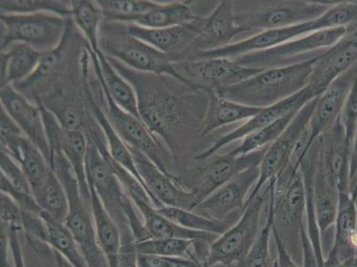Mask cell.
<instances>
[{"instance_id": "7c38bea8", "label": "cell", "mask_w": 357, "mask_h": 267, "mask_svg": "<svg viewBox=\"0 0 357 267\" xmlns=\"http://www.w3.org/2000/svg\"><path fill=\"white\" fill-rule=\"evenodd\" d=\"M317 99L310 100L301 107L284 132L268 146L259 166V177L257 183L250 193L246 203L257 195L269 182L277 181L291 164L298 142L307 129Z\"/></svg>"}, {"instance_id": "6da1fadb", "label": "cell", "mask_w": 357, "mask_h": 267, "mask_svg": "<svg viewBox=\"0 0 357 267\" xmlns=\"http://www.w3.org/2000/svg\"><path fill=\"white\" fill-rule=\"evenodd\" d=\"M106 57L134 87L142 122L163 140L173 154L191 136H200L208 104L206 92L177 80L173 86L165 81L164 75L139 73L114 58Z\"/></svg>"}, {"instance_id": "ab89813d", "label": "cell", "mask_w": 357, "mask_h": 267, "mask_svg": "<svg viewBox=\"0 0 357 267\" xmlns=\"http://www.w3.org/2000/svg\"><path fill=\"white\" fill-rule=\"evenodd\" d=\"M298 110H293L275 122L266 126L265 128L246 136L243 139L241 144L231 150V152L238 156L245 155L268 147L284 132Z\"/></svg>"}, {"instance_id": "d590c367", "label": "cell", "mask_w": 357, "mask_h": 267, "mask_svg": "<svg viewBox=\"0 0 357 267\" xmlns=\"http://www.w3.org/2000/svg\"><path fill=\"white\" fill-rule=\"evenodd\" d=\"M71 17L75 24L89 41V48L95 53L100 50L99 34L103 17L102 11L97 2L87 0H74L70 1Z\"/></svg>"}, {"instance_id": "4fadbf2b", "label": "cell", "mask_w": 357, "mask_h": 267, "mask_svg": "<svg viewBox=\"0 0 357 267\" xmlns=\"http://www.w3.org/2000/svg\"><path fill=\"white\" fill-rule=\"evenodd\" d=\"M130 151L139 177L144 182L158 208L165 206L194 210L201 203L199 195L190 188H185L180 179L165 173L137 150L130 149Z\"/></svg>"}, {"instance_id": "60d3db41", "label": "cell", "mask_w": 357, "mask_h": 267, "mask_svg": "<svg viewBox=\"0 0 357 267\" xmlns=\"http://www.w3.org/2000/svg\"><path fill=\"white\" fill-rule=\"evenodd\" d=\"M0 10L3 15L50 13L65 18L70 17L73 14L70 2L58 1V0H1Z\"/></svg>"}, {"instance_id": "b9f144b4", "label": "cell", "mask_w": 357, "mask_h": 267, "mask_svg": "<svg viewBox=\"0 0 357 267\" xmlns=\"http://www.w3.org/2000/svg\"><path fill=\"white\" fill-rule=\"evenodd\" d=\"M274 224L273 204L269 198L268 212L267 222L261 228L257 240L250 250L248 255L240 263L241 267H273L271 250H269V240L272 233Z\"/></svg>"}, {"instance_id": "74e56055", "label": "cell", "mask_w": 357, "mask_h": 267, "mask_svg": "<svg viewBox=\"0 0 357 267\" xmlns=\"http://www.w3.org/2000/svg\"><path fill=\"white\" fill-rule=\"evenodd\" d=\"M196 240L183 239H148L135 242L138 254L155 255L171 259H191L199 261L194 252V244Z\"/></svg>"}, {"instance_id": "f6af8a7d", "label": "cell", "mask_w": 357, "mask_h": 267, "mask_svg": "<svg viewBox=\"0 0 357 267\" xmlns=\"http://www.w3.org/2000/svg\"><path fill=\"white\" fill-rule=\"evenodd\" d=\"M0 168H1L0 174L8 179L13 187L22 193L33 195L30 184H29L20 164L3 152L0 155Z\"/></svg>"}, {"instance_id": "11a10c76", "label": "cell", "mask_w": 357, "mask_h": 267, "mask_svg": "<svg viewBox=\"0 0 357 267\" xmlns=\"http://www.w3.org/2000/svg\"><path fill=\"white\" fill-rule=\"evenodd\" d=\"M350 194H351V196H352L353 200H354V203H355L356 208V210H357V187Z\"/></svg>"}, {"instance_id": "ac0fdd59", "label": "cell", "mask_w": 357, "mask_h": 267, "mask_svg": "<svg viewBox=\"0 0 357 267\" xmlns=\"http://www.w3.org/2000/svg\"><path fill=\"white\" fill-rule=\"evenodd\" d=\"M1 107L17 124L22 133L51 164V149L40 104L36 106L11 85L0 87Z\"/></svg>"}, {"instance_id": "d6986e66", "label": "cell", "mask_w": 357, "mask_h": 267, "mask_svg": "<svg viewBox=\"0 0 357 267\" xmlns=\"http://www.w3.org/2000/svg\"><path fill=\"white\" fill-rule=\"evenodd\" d=\"M268 147L238 156L231 151L227 154L217 152L203 161L206 164L200 169L197 175L199 180L191 190L197 193L202 201L236 175L255 166H259Z\"/></svg>"}, {"instance_id": "836d02e7", "label": "cell", "mask_w": 357, "mask_h": 267, "mask_svg": "<svg viewBox=\"0 0 357 267\" xmlns=\"http://www.w3.org/2000/svg\"><path fill=\"white\" fill-rule=\"evenodd\" d=\"M34 197L41 208V215L54 222L64 224L69 212V200L63 183L53 168H51L43 187Z\"/></svg>"}, {"instance_id": "484cf974", "label": "cell", "mask_w": 357, "mask_h": 267, "mask_svg": "<svg viewBox=\"0 0 357 267\" xmlns=\"http://www.w3.org/2000/svg\"><path fill=\"white\" fill-rule=\"evenodd\" d=\"M134 204L141 214L142 222H144L149 238L191 240L212 244L220 237L216 234L197 232V231L189 230L178 226L159 213L157 208H155L153 205L146 203V201H139V203Z\"/></svg>"}, {"instance_id": "f35d334b", "label": "cell", "mask_w": 357, "mask_h": 267, "mask_svg": "<svg viewBox=\"0 0 357 267\" xmlns=\"http://www.w3.org/2000/svg\"><path fill=\"white\" fill-rule=\"evenodd\" d=\"M108 22L132 24L135 19L152 10L158 3L148 0H99L96 1Z\"/></svg>"}, {"instance_id": "2e32d148", "label": "cell", "mask_w": 357, "mask_h": 267, "mask_svg": "<svg viewBox=\"0 0 357 267\" xmlns=\"http://www.w3.org/2000/svg\"><path fill=\"white\" fill-rule=\"evenodd\" d=\"M357 64V24L332 48L318 55L313 65L308 87L319 96L333 81Z\"/></svg>"}, {"instance_id": "5b68a950", "label": "cell", "mask_w": 357, "mask_h": 267, "mask_svg": "<svg viewBox=\"0 0 357 267\" xmlns=\"http://www.w3.org/2000/svg\"><path fill=\"white\" fill-rule=\"evenodd\" d=\"M335 1H235L236 24L246 32L291 27L317 20Z\"/></svg>"}, {"instance_id": "cb8c5ba5", "label": "cell", "mask_w": 357, "mask_h": 267, "mask_svg": "<svg viewBox=\"0 0 357 267\" xmlns=\"http://www.w3.org/2000/svg\"><path fill=\"white\" fill-rule=\"evenodd\" d=\"M89 50L102 89L109 94L120 108L141 119L137 94L134 87L110 64L102 51L99 50L95 53L90 48Z\"/></svg>"}, {"instance_id": "f546056e", "label": "cell", "mask_w": 357, "mask_h": 267, "mask_svg": "<svg viewBox=\"0 0 357 267\" xmlns=\"http://www.w3.org/2000/svg\"><path fill=\"white\" fill-rule=\"evenodd\" d=\"M87 97L90 101L91 108H92V112L93 113V116L96 117V120L98 125L100 127V129L102 130L103 138H105L107 141V148H108L109 154L110 157L112 158L113 161H116V164L122 166L123 168H125L126 171H129L130 173L134 175L136 178L138 179L139 182L144 187H146L144 182L142 181L141 177H139V172L137 171V168H136L134 158H132V152L130 151L128 146L126 145V143L123 141L121 138L119 136V134L116 133L114 128L112 125V123L109 122L108 117H107L105 110L97 103L95 101V99L93 97V94H91L89 87H87ZM149 195L151 194H149ZM153 200V198H152ZM154 201V200H153ZM154 203L155 207H157V204Z\"/></svg>"}, {"instance_id": "e0dca14e", "label": "cell", "mask_w": 357, "mask_h": 267, "mask_svg": "<svg viewBox=\"0 0 357 267\" xmlns=\"http://www.w3.org/2000/svg\"><path fill=\"white\" fill-rule=\"evenodd\" d=\"M259 177V166L246 169L204 199L193 211L213 220L226 219L236 211L243 212L250 191Z\"/></svg>"}, {"instance_id": "c3c4849f", "label": "cell", "mask_w": 357, "mask_h": 267, "mask_svg": "<svg viewBox=\"0 0 357 267\" xmlns=\"http://www.w3.org/2000/svg\"><path fill=\"white\" fill-rule=\"evenodd\" d=\"M3 226L6 228V233H8V247H10L15 267H25L24 259H22L20 240H19V231L20 230L16 229V228Z\"/></svg>"}, {"instance_id": "7bdbcfd3", "label": "cell", "mask_w": 357, "mask_h": 267, "mask_svg": "<svg viewBox=\"0 0 357 267\" xmlns=\"http://www.w3.org/2000/svg\"><path fill=\"white\" fill-rule=\"evenodd\" d=\"M24 134L11 117L1 107L0 112V145L1 152L10 156L16 162H20L21 148Z\"/></svg>"}, {"instance_id": "603a6c76", "label": "cell", "mask_w": 357, "mask_h": 267, "mask_svg": "<svg viewBox=\"0 0 357 267\" xmlns=\"http://www.w3.org/2000/svg\"><path fill=\"white\" fill-rule=\"evenodd\" d=\"M319 139V158L328 178L335 184L340 193H349L351 148L340 117L333 128Z\"/></svg>"}, {"instance_id": "7a4b0ae2", "label": "cell", "mask_w": 357, "mask_h": 267, "mask_svg": "<svg viewBox=\"0 0 357 267\" xmlns=\"http://www.w3.org/2000/svg\"><path fill=\"white\" fill-rule=\"evenodd\" d=\"M317 57L288 66L264 70L242 82L215 91L234 102L267 108L307 87Z\"/></svg>"}, {"instance_id": "4316f807", "label": "cell", "mask_w": 357, "mask_h": 267, "mask_svg": "<svg viewBox=\"0 0 357 267\" xmlns=\"http://www.w3.org/2000/svg\"><path fill=\"white\" fill-rule=\"evenodd\" d=\"M91 210L95 223L97 242L109 267H119V257L122 247V234L118 224L107 211L96 189L89 185Z\"/></svg>"}, {"instance_id": "ba28073f", "label": "cell", "mask_w": 357, "mask_h": 267, "mask_svg": "<svg viewBox=\"0 0 357 267\" xmlns=\"http://www.w3.org/2000/svg\"><path fill=\"white\" fill-rule=\"evenodd\" d=\"M1 22V51L15 43H24L34 50L45 52L59 47L66 36L68 18L50 14L37 13L28 15H0Z\"/></svg>"}, {"instance_id": "1f68e13d", "label": "cell", "mask_w": 357, "mask_h": 267, "mask_svg": "<svg viewBox=\"0 0 357 267\" xmlns=\"http://www.w3.org/2000/svg\"><path fill=\"white\" fill-rule=\"evenodd\" d=\"M157 210L168 219L187 229L213 233L219 236H222L233 224L238 222L242 215V211H236L226 219L213 220L193 210H183V208L165 206L157 208Z\"/></svg>"}, {"instance_id": "44dd1931", "label": "cell", "mask_w": 357, "mask_h": 267, "mask_svg": "<svg viewBox=\"0 0 357 267\" xmlns=\"http://www.w3.org/2000/svg\"><path fill=\"white\" fill-rule=\"evenodd\" d=\"M313 21L305 22L291 27L275 29L258 32L245 40L234 42L233 44L218 50L197 52L191 55L187 60L210 59V58H229L235 59L243 55L255 53L269 48L278 47L285 42L312 34Z\"/></svg>"}, {"instance_id": "d4e9b609", "label": "cell", "mask_w": 357, "mask_h": 267, "mask_svg": "<svg viewBox=\"0 0 357 267\" xmlns=\"http://www.w3.org/2000/svg\"><path fill=\"white\" fill-rule=\"evenodd\" d=\"M206 93L208 94V104L200 129L201 138L209 136L222 127L248 120L263 109L234 102L220 96L215 90Z\"/></svg>"}, {"instance_id": "7dc6e473", "label": "cell", "mask_w": 357, "mask_h": 267, "mask_svg": "<svg viewBox=\"0 0 357 267\" xmlns=\"http://www.w3.org/2000/svg\"><path fill=\"white\" fill-rule=\"evenodd\" d=\"M185 260L186 259L138 254V267H176L184 263Z\"/></svg>"}, {"instance_id": "8992f818", "label": "cell", "mask_w": 357, "mask_h": 267, "mask_svg": "<svg viewBox=\"0 0 357 267\" xmlns=\"http://www.w3.org/2000/svg\"><path fill=\"white\" fill-rule=\"evenodd\" d=\"M99 48L106 57L121 62L130 69L167 75L180 81L171 57L126 34L120 22H107L100 25Z\"/></svg>"}, {"instance_id": "681fc988", "label": "cell", "mask_w": 357, "mask_h": 267, "mask_svg": "<svg viewBox=\"0 0 357 267\" xmlns=\"http://www.w3.org/2000/svg\"><path fill=\"white\" fill-rule=\"evenodd\" d=\"M272 234H273L278 252V259L275 260L273 267H298L297 263L287 252V247L282 243L280 237L274 228H272Z\"/></svg>"}, {"instance_id": "277c9868", "label": "cell", "mask_w": 357, "mask_h": 267, "mask_svg": "<svg viewBox=\"0 0 357 267\" xmlns=\"http://www.w3.org/2000/svg\"><path fill=\"white\" fill-rule=\"evenodd\" d=\"M50 167L63 183L69 200V212L64 226L79 246L87 265L89 267H109L97 242L91 204L84 201L79 180L63 152L52 151Z\"/></svg>"}, {"instance_id": "816d5d0a", "label": "cell", "mask_w": 357, "mask_h": 267, "mask_svg": "<svg viewBox=\"0 0 357 267\" xmlns=\"http://www.w3.org/2000/svg\"><path fill=\"white\" fill-rule=\"evenodd\" d=\"M324 267H357V255L352 256L340 262L333 254H328Z\"/></svg>"}, {"instance_id": "ffe728a7", "label": "cell", "mask_w": 357, "mask_h": 267, "mask_svg": "<svg viewBox=\"0 0 357 267\" xmlns=\"http://www.w3.org/2000/svg\"><path fill=\"white\" fill-rule=\"evenodd\" d=\"M316 97L317 96H314L312 91L307 87L301 91L300 93L290 97V99L282 101V102L267 107V108H263L261 112L256 114L252 118L246 120L238 128L220 136L216 142H214V144L210 145V147L193 156L192 159L197 162L206 161V159L217 154L220 150L226 147L228 145L232 144L233 142L243 139L251 134L265 128L266 126L275 122V120L282 118V117L293 112V110H300L305 104L310 102V100L316 99Z\"/></svg>"}, {"instance_id": "8fae6325", "label": "cell", "mask_w": 357, "mask_h": 267, "mask_svg": "<svg viewBox=\"0 0 357 267\" xmlns=\"http://www.w3.org/2000/svg\"><path fill=\"white\" fill-rule=\"evenodd\" d=\"M181 82L208 92L233 86L261 73V69L243 66L229 58L174 62Z\"/></svg>"}, {"instance_id": "f1b7e54d", "label": "cell", "mask_w": 357, "mask_h": 267, "mask_svg": "<svg viewBox=\"0 0 357 267\" xmlns=\"http://www.w3.org/2000/svg\"><path fill=\"white\" fill-rule=\"evenodd\" d=\"M40 52L24 43H15L1 51V87H13L28 79L34 73L41 57Z\"/></svg>"}, {"instance_id": "e575fe53", "label": "cell", "mask_w": 357, "mask_h": 267, "mask_svg": "<svg viewBox=\"0 0 357 267\" xmlns=\"http://www.w3.org/2000/svg\"><path fill=\"white\" fill-rule=\"evenodd\" d=\"M40 217L45 226L44 243L53 247L54 252L60 254L71 266L89 267L79 246L64 224L54 222L43 215Z\"/></svg>"}, {"instance_id": "3957f363", "label": "cell", "mask_w": 357, "mask_h": 267, "mask_svg": "<svg viewBox=\"0 0 357 267\" xmlns=\"http://www.w3.org/2000/svg\"><path fill=\"white\" fill-rule=\"evenodd\" d=\"M271 199L273 204V228L296 262H303V234L307 211V194L300 168L289 165L272 185ZM297 263V262H296Z\"/></svg>"}, {"instance_id": "8d00e7d4", "label": "cell", "mask_w": 357, "mask_h": 267, "mask_svg": "<svg viewBox=\"0 0 357 267\" xmlns=\"http://www.w3.org/2000/svg\"><path fill=\"white\" fill-rule=\"evenodd\" d=\"M20 164L34 196L41 190L51 167L45 156L27 138L22 141Z\"/></svg>"}, {"instance_id": "f907efd6", "label": "cell", "mask_w": 357, "mask_h": 267, "mask_svg": "<svg viewBox=\"0 0 357 267\" xmlns=\"http://www.w3.org/2000/svg\"><path fill=\"white\" fill-rule=\"evenodd\" d=\"M119 267H138L135 242L123 243L119 257Z\"/></svg>"}, {"instance_id": "4dcf8cb0", "label": "cell", "mask_w": 357, "mask_h": 267, "mask_svg": "<svg viewBox=\"0 0 357 267\" xmlns=\"http://www.w3.org/2000/svg\"><path fill=\"white\" fill-rule=\"evenodd\" d=\"M202 17L195 15L188 2H172L158 4L152 10L135 19L132 24L149 29H164L191 24Z\"/></svg>"}, {"instance_id": "f5cc1de1", "label": "cell", "mask_w": 357, "mask_h": 267, "mask_svg": "<svg viewBox=\"0 0 357 267\" xmlns=\"http://www.w3.org/2000/svg\"><path fill=\"white\" fill-rule=\"evenodd\" d=\"M55 259H56V262L58 264V266L59 267H74L73 266H71L69 262L67 261L66 259H63V257L60 255V254H58L57 252H55Z\"/></svg>"}, {"instance_id": "7402d4cb", "label": "cell", "mask_w": 357, "mask_h": 267, "mask_svg": "<svg viewBox=\"0 0 357 267\" xmlns=\"http://www.w3.org/2000/svg\"><path fill=\"white\" fill-rule=\"evenodd\" d=\"M120 24L126 34L168 55L174 62L183 60L187 50L199 36L196 21L189 24L164 29H149L132 24Z\"/></svg>"}, {"instance_id": "d6a6232c", "label": "cell", "mask_w": 357, "mask_h": 267, "mask_svg": "<svg viewBox=\"0 0 357 267\" xmlns=\"http://www.w3.org/2000/svg\"><path fill=\"white\" fill-rule=\"evenodd\" d=\"M357 220V210L351 194L340 192L339 207L335 221V237L330 253L337 257L340 262L353 255L349 246V240L355 232Z\"/></svg>"}, {"instance_id": "ee69618b", "label": "cell", "mask_w": 357, "mask_h": 267, "mask_svg": "<svg viewBox=\"0 0 357 267\" xmlns=\"http://www.w3.org/2000/svg\"><path fill=\"white\" fill-rule=\"evenodd\" d=\"M64 42L65 38L63 41L61 42L59 47L55 48V50L42 53L40 63H38L34 73H32L28 79L22 81V82L17 85V86L14 87L15 89L17 90H27L30 89V87L35 86L38 81L48 76V75L55 69V67L59 64L61 57H63Z\"/></svg>"}, {"instance_id": "83f0119b", "label": "cell", "mask_w": 357, "mask_h": 267, "mask_svg": "<svg viewBox=\"0 0 357 267\" xmlns=\"http://www.w3.org/2000/svg\"><path fill=\"white\" fill-rule=\"evenodd\" d=\"M339 196V189L328 178L318 152L313 179V198L314 213L321 233H326L327 230L335 224Z\"/></svg>"}, {"instance_id": "9c48e42d", "label": "cell", "mask_w": 357, "mask_h": 267, "mask_svg": "<svg viewBox=\"0 0 357 267\" xmlns=\"http://www.w3.org/2000/svg\"><path fill=\"white\" fill-rule=\"evenodd\" d=\"M347 31V28H336L312 32L278 47L243 55L233 60L243 66L255 69L268 70L288 66L313 59L307 57V55L313 52L323 54L336 44L346 34Z\"/></svg>"}, {"instance_id": "5bb4252c", "label": "cell", "mask_w": 357, "mask_h": 267, "mask_svg": "<svg viewBox=\"0 0 357 267\" xmlns=\"http://www.w3.org/2000/svg\"><path fill=\"white\" fill-rule=\"evenodd\" d=\"M199 36L191 44L183 60L197 52L218 50L233 44V41L245 34L236 21L235 1L222 0L204 17L196 21Z\"/></svg>"}, {"instance_id": "52a82bcc", "label": "cell", "mask_w": 357, "mask_h": 267, "mask_svg": "<svg viewBox=\"0 0 357 267\" xmlns=\"http://www.w3.org/2000/svg\"><path fill=\"white\" fill-rule=\"evenodd\" d=\"M274 182H269L257 195L246 203L238 222L210 244L203 266H212L216 263L234 265L243 262L261 233L259 221L262 210L266 201L271 196Z\"/></svg>"}, {"instance_id": "9a60e30c", "label": "cell", "mask_w": 357, "mask_h": 267, "mask_svg": "<svg viewBox=\"0 0 357 267\" xmlns=\"http://www.w3.org/2000/svg\"><path fill=\"white\" fill-rule=\"evenodd\" d=\"M356 76L357 64L334 80L317 96L306 131L307 146L305 154L318 138L329 131L336 123Z\"/></svg>"}, {"instance_id": "30bf717a", "label": "cell", "mask_w": 357, "mask_h": 267, "mask_svg": "<svg viewBox=\"0 0 357 267\" xmlns=\"http://www.w3.org/2000/svg\"><path fill=\"white\" fill-rule=\"evenodd\" d=\"M105 99V114L113 128L130 149L137 150L153 161L161 171L172 177L174 154L165 143L148 129L141 119L116 106L109 94L102 89Z\"/></svg>"}, {"instance_id": "db71d44e", "label": "cell", "mask_w": 357, "mask_h": 267, "mask_svg": "<svg viewBox=\"0 0 357 267\" xmlns=\"http://www.w3.org/2000/svg\"><path fill=\"white\" fill-rule=\"evenodd\" d=\"M202 267H241L240 266L239 264H234V265H229V264H224V263H216L213 264L212 266H203Z\"/></svg>"}, {"instance_id": "bcb514c9", "label": "cell", "mask_w": 357, "mask_h": 267, "mask_svg": "<svg viewBox=\"0 0 357 267\" xmlns=\"http://www.w3.org/2000/svg\"><path fill=\"white\" fill-rule=\"evenodd\" d=\"M1 224L8 227L24 229L22 214L20 207L8 195L1 193Z\"/></svg>"}]
</instances>
